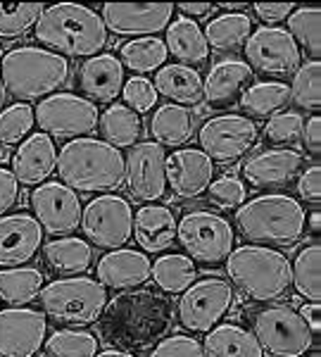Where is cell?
Segmentation results:
<instances>
[{
  "mask_svg": "<svg viewBox=\"0 0 321 357\" xmlns=\"http://www.w3.org/2000/svg\"><path fill=\"white\" fill-rule=\"evenodd\" d=\"M48 338V319L38 310H0V357H36Z\"/></svg>",
  "mask_w": 321,
  "mask_h": 357,
  "instance_id": "17",
  "label": "cell"
},
{
  "mask_svg": "<svg viewBox=\"0 0 321 357\" xmlns=\"http://www.w3.org/2000/svg\"><path fill=\"white\" fill-rule=\"evenodd\" d=\"M164 45H167V55L176 57L179 65H205L210 60V45L205 41L203 26L188 17H176L167 26Z\"/></svg>",
  "mask_w": 321,
  "mask_h": 357,
  "instance_id": "28",
  "label": "cell"
},
{
  "mask_svg": "<svg viewBox=\"0 0 321 357\" xmlns=\"http://www.w3.org/2000/svg\"><path fill=\"white\" fill-rule=\"evenodd\" d=\"M252 74L255 72L243 60H236V57L219 60L217 65L210 67L208 77L203 82V100L208 102V107H214V110L231 107L250 86Z\"/></svg>",
  "mask_w": 321,
  "mask_h": 357,
  "instance_id": "21",
  "label": "cell"
},
{
  "mask_svg": "<svg viewBox=\"0 0 321 357\" xmlns=\"http://www.w3.org/2000/svg\"><path fill=\"white\" fill-rule=\"evenodd\" d=\"M33 38L55 55L95 57L107 45V29L95 10L77 3L45 8L33 26Z\"/></svg>",
  "mask_w": 321,
  "mask_h": 357,
  "instance_id": "2",
  "label": "cell"
},
{
  "mask_svg": "<svg viewBox=\"0 0 321 357\" xmlns=\"http://www.w3.org/2000/svg\"><path fill=\"white\" fill-rule=\"evenodd\" d=\"M193 114L181 105H159L150 117V134L162 148H181L193 138Z\"/></svg>",
  "mask_w": 321,
  "mask_h": 357,
  "instance_id": "31",
  "label": "cell"
},
{
  "mask_svg": "<svg viewBox=\"0 0 321 357\" xmlns=\"http://www.w3.org/2000/svg\"><path fill=\"white\" fill-rule=\"evenodd\" d=\"M305 222H309V231H312L314 236H319V224H321V215H319V210H312V212H309V215L305 217Z\"/></svg>",
  "mask_w": 321,
  "mask_h": 357,
  "instance_id": "54",
  "label": "cell"
},
{
  "mask_svg": "<svg viewBox=\"0 0 321 357\" xmlns=\"http://www.w3.org/2000/svg\"><path fill=\"white\" fill-rule=\"evenodd\" d=\"M174 17V5L155 3V5H136V3H107L100 10V20L107 31L117 36H139L148 38L159 31H167Z\"/></svg>",
  "mask_w": 321,
  "mask_h": 357,
  "instance_id": "18",
  "label": "cell"
},
{
  "mask_svg": "<svg viewBox=\"0 0 321 357\" xmlns=\"http://www.w3.org/2000/svg\"><path fill=\"white\" fill-rule=\"evenodd\" d=\"M164 162H167V153L159 143L141 141L131 148L124 160V181L131 198L143 205L164 198V193H167Z\"/></svg>",
  "mask_w": 321,
  "mask_h": 357,
  "instance_id": "15",
  "label": "cell"
},
{
  "mask_svg": "<svg viewBox=\"0 0 321 357\" xmlns=\"http://www.w3.org/2000/svg\"><path fill=\"white\" fill-rule=\"evenodd\" d=\"M55 172L72 191L110 193L124 183V155L100 138H74L57 151Z\"/></svg>",
  "mask_w": 321,
  "mask_h": 357,
  "instance_id": "3",
  "label": "cell"
},
{
  "mask_svg": "<svg viewBox=\"0 0 321 357\" xmlns=\"http://www.w3.org/2000/svg\"><path fill=\"white\" fill-rule=\"evenodd\" d=\"M155 91L157 96H164L174 105L188 107L203 102V77L198 69L186 65H164L155 74Z\"/></svg>",
  "mask_w": 321,
  "mask_h": 357,
  "instance_id": "27",
  "label": "cell"
},
{
  "mask_svg": "<svg viewBox=\"0 0 321 357\" xmlns=\"http://www.w3.org/2000/svg\"><path fill=\"white\" fill-rule=\"evenodd\" d=\"M290 102V89L283 82H260L252 84L240 96V107L250 117H274L285 110Z\"/></svg>",
  "mask_w": 321,
  "mask_h": 357,
  "instance_id": "36",
  "label": "cell"
},
{
  "mask_svg": "<svg viewBox=\"0 0 321 357\" xmlns=\"http://www.w3.org/2000/svg\"><path fill=\"white\" fill-rule=\"evenodd\" d=\"M205 357H265L250 329L238 324H217L203 341Z\"/></svg>",
  "mask_w": 321,
  "mask_h": 357,
  "instance_id": "30",
  "label": "cell"
},
{
  "mask_svg": "<svg viewBox=\"0 0 321 357\" xmlns=\"http://www.w3.org/2000/svg\"><path fill=\"white\" fill-rule=\"evenodd\" d=\"M302 169V155L293 148H274L252 155L243 165V178L255 188L288 186Z\"/></svg>",
  "mask_w": 321,
  "mask_h": 357,
  "instance_id": "25",
  "label": "cell"
},
{
  "mask_svg": "<svg viewBox=\"0 0 321 357\" xmlns=\"http://www.w3.org/2000/svg\"><path fill=\"white\" fill-rule=\"evenodd\" d=\"M19 200V183L15 174L5 167H0V217H5Z\"/></svg>",
  "mask_w": 321,
  "mask_h": 357,
  "instance_id": "49",
  "label": "cell"
},
{
  "mask_svg": "<svg viewBox=\"0 0 321 357\" xmlns=\"http://www.w3.org/2000/svg\"><path fill=\"white\" fill-rule=\"evenodd\" d=\"M134 238L143 252H164L176 241V217L164 205H143L134 215Z\"/></svg>",
  "mask_w": 321,
  "mask_h": 357,
  "instance_id": "26",
  "label": "cell"
},
{
  "mask_svg": "<svg viewBox=\"0 0 321 357\" xmlns=\"http://www.w3.org/2000/svg\"><path fill=\"white\" fill-rule=\"evenodd\" d=\"M167 188L179 200L200 198L214 178V162L200 148H183L167 155L164 162Z\"/></svg>",
  "mask_w": 321,
  "mask_h": 357,
  "instance_id": "19",
  "label": "cell"
},
{
  "mask_svg": "<svg viewBox=\"0 0 321 357\" xmlns=\"http://www.w3.org/2000/svg\"><path fill=\"white\" fill-rule=\"evenodd\" d=\"M29 205L33 210V220L48 234L70 236L81 227V200L77 191L62 181H45L29 195Z\"/></svg>",
  "mask_w": 321,
  "mask_h": 357,
  "instance_id": "16",
  "label": "cell"
},
{
  "mask_svg": "<svg viewBox=\"0 0 321 357\" xmlns=\"http://www.w3.org/2000/svg\"><path fill=\"white\" fill-rule=\"evenodd\" d=\"M150 279L164 296H181L183 291H188L196 284L198 267L191 257L169 252V255H162L152 262Z\"/></svg>",
  "mask_w": 321,
  "mask_h": 357,
  "instance_id": "32",
  "label": "cell"
},
{
  "mask_svg": "<svg viewBox=\"0 0 321 357\" xmlns=\"http://www.w3.org/2000/svg\"><path fill=\"white\" fill-rule=\"evenodd\" d=\"M245 57L252 72L269 74V77H288L300 67L302 53L285 29L260 26L245 41Z\"/></svg>",
  "mask_w": 321,
  "mask_h": 357,
  "instance_id": "14",
  "label": "cell"
},
{
  "mask_svg": "<svg viewBox=\"0 0 321 357\" xmlns=\"http://www.w3.org/2000/svg\"><path fill=\"white\" fill-rule=\"evenodd\" d=\"M198 138L200 151L208 155L212 162L231 165L255 148L260 129L250 117H243V114H219L200 126Z\"/></svg>",
  "mask_w": 321,
  "mask_h": 357,
  "instance_id": "13",
  "label": "cell"
},
{
  "mask_svg": "<svg viewBox=\"0 0 321 357\" xmlns=\"http://www.w3.org/2000/svg\"><path fill=\"white\" fill-rule=\"evenodd\" d=\"M152 262L143 250H131V248H117L100 257L95 264L98 281L105 289L126 291L136 289L141 284L150 281Z\"/></svg>",
  "mask_w": 321,
  "mask_h": 357,
  "instance_id": "22",
  "label": "cell"
},
{
  "mask_svg": "<svg viewBox=\"0 0 321 357\" xmlns=\"http://www.w3.org/2000/svg\"><path fill=\"white\" fill-rule=\"evenodd\" d=\"M205 41L217 53H231L243 48L252 33V17L245 13H224L205 26Z\"/></svg>",
  "mask_w": 321,
  "mask_h": 357,
  "instance_id": "33",
  "label": "cell"
},
{
  "mask_svg": "<svg viewBox=\"0 0 321 357\" xmlns=\"http://www.w3.org/2000/svg\"><path fill=\"white\" fill-rule=\"evenodd\" d=\"M33 124V110L26 102H15V105L0 110V143L5 146H15V143L24 141L31 134Z\"/></svg>",
  "mask_w": 321,
  "mask_h": 357,
  "instance_id": "43",
  "label": "cell"
},
{
  "mask_svg": "<svg viewBox=\"0 0 321 357\" xmlns=\"http://www.w3.org/2000/svg\"><path fill=\"white\" fill-rule=\"evenodd\" d=\"M48 357H95L98 338L84 329H57L43 343Z\"/></svg>",
  "mask_w": 321,
  "mask_h": 357,
  "instance_id": "39",
  "label": "cell"
},
{
  "mask_svg": "<svg viewBox=\"0 0 321 357\" xmlns=\"http://www.w3.org/2000/svg\"><path fill=\"white\" fill-rule=\"evenodd\" d=\"M126 84L124 65L117 55H95L84 60L79 67V91L86 93V100L95 102H112L122 96Z\"/></svg>",
  "mask_w": 321,
  "mask_h": 357,
  "instance_id": "23",
  "label": "cell"
},
{
  "mask_svg": "<svg viewBox=\"0 0 321 357\" xmlns=\"http://www.w3.org/2000/svg\"><path fill=\"white\" fill-rule=\"evenodd\" d=\"M176 238L186 250V257H191L193 262L208 264V267L226 262L233 243H236L231 224L221 215L208 210L186 212L176 222Z\"/></svg>",
  "mask_w": 321,
  "mask_h": 357,
  "instance_id": "8",
  "label": "cell"
},
{
  "mask_svg": "<svg viewBox=\"0 0 321 357\" xmlns=\"http://www.w3.org/2000/svg\"><path fill=\"white\" fill-rule=\"evenodd\" d=\"M98 107L74 93H53L43 98L33 110V119L50 138H84L98 126Z\"/></svg>",
  "mask_w": 321,
  "mask_h": 357,
  "instance_id": "12",
  "label": "cell"
},
{
  "mask_svg": "<svg viewBox=\"0 0 321 357\" xmlns=\"http://www.w3.org/2000/svg\"><path fill=\"white\" fill-rule=\"evenodd\" d=\"M95 357H136L134 353H124V350H105V353H98Z\"/></svg>",
  "mask_w": 321,
  "mask_h": 357,
  "instance_id": "55",
  "label": "cell"
},
{
  "mask_svg": "<svg viewBox=\"0 0 321 357\" xmlns=\"http://www.w3.org/2000/svg\"><path fill=\"white\" fill-rule=\"evenodd\" d=\"M205 193H208L210 203L221 207V210H238L245 203V198H248L245 183L233 174H224L219 178H214Z\"/></svg>",
  "mask_w": 321,
  "mask_h": 357,
  "instance_id": "45",
  "label": "cell"
},
{
  "mask_svg": "<svg viewBox=\"0 0 321 357\" xmlns=\"http://www.w3.org/2000/svg\"><path fill=\"white\" fill-rule=\"evenodd\" d=\"M179 10H181V15H183V17H188V20H193V17L210 15L212 10H214V5H210V3H198V5H193V3H183V5H179Z\"/></svg>",
  "mask_w": 321,
  "mask_h": 357,
  "instance_id": "53",
  "label": "cell"
},
{
  "mask_svg": "<svg viewBox=\"0 0 321 357\" xmlns=\"http://www.w3.org/2000/svg\"><path fill=\"white\" fill-rule=\"evenodd\" d=\"M79 229H84L88 243L117 250L134 238V207L122 195H98L84 207Z\"/></svg>",
  "mask_w": 321,
  "mask_h": 357,
  "instance_id": "11",
  "label": "cell"
},
{
  "mask_svg": "<svg viewBox=\"0 0 321 357\" xmlns=\"http://www.w3.org/2000/svg\"><path fill=\"white\" fill-rule=\"evenodd\" d=\"M41 3H22V5H3L0 3V38H22L36 26L38 17L43 13Z\"/></svg>",
  "mask_w": 321,
  "mask_h": 357,
  "instance_id": "42",
  "label": "cell"
},
{
  "mask_svg": "<svg viewBox=\"0 0 321 357\" xmlns=\"http://www.w3.org/2000/svg\"><path fill=\"white\" fill-rule=\"evenodd\" d=\"M255 15L267 24H279V22L288 20V15L295 10L293 3H255L252 5Z\"/></svg>",
  "mask_w": 321,
  "mask_h": 357,
  "instance_id": "50",
  "label": "cell"
},
{
  "mask_svg": "<svg viewBox=\"0 0 321 357\" xmlns=\"http://www.w3.org/2000/svg\"><path fill=\"white\" fill-rule=\"evenodd\" d=\"M102 141L110 143L112 148H134L143 136L141 114L129 110L126 105H110L98 117Z\"/></svg>",
  "mask_w": 321,
  "mask_h": 357,
  "instance_id": "34",
  "label": "cell"
},
{
  "mask_svg": "<svg viewBox=\"0 0 321 357\" xmlns=\"http://www.w3.org/2000/svg\"><path fill=\"white\" fill-rule=\"evenodd\" d=\"M290 89V100L302 110H319L321 105V62L309 60L297 67Z\"/></svg>",
  "mask_w": 321,
  "mask_h": 357,
  "instance_id": "40",
  "label": "cell"
},
{
  "mask_svg": "<svg viewBox=\"0 0 321 357\" xmlns=\"http://www.w3.org/2000/svg\"><path fill=\"white\" fill-rule=\"evenodd\" d=\"M122 96H124V105L129 107V110H134L136 114L150 112L152 107L157 105V98H159L152 82L146 77H131L129 82L124 84Z\"/></svg>",
  "mask_w": 321,
  "mask_h": 357,
  "instance_id": "46",
  "label": "cell"
},
{
  "mask_svg": "<svg viewBox=\"0 0 321 357\" xmlns=\"http://www.w3.org/2000/svg\"><path fill=\"white\" fill-rule=\"evenodd\" d=\"M226 274L252 303H276L290 291V262L267 245H240L226 257Z\"/></svg>",
  "mask_w": 321,
  "mask_h": 357,
  "instance_id": "5",
  "label": "cell"
},
{
  "mask_svg": "<svg viewBox=\"0 0 321 357\" xmlns=\"http://www.w3.org/2000/svg\"><path fill=\"white\" fill-rule=\"evenodd\" d=\"M302 141H305V148L309 155L319 158V148H321V119L319 114H312L307 119L305 126H302Z\"/></svg>",
  "mask_w": 321,
  "mask_h": 357,
  "instance_id": "51",
  "label": "cell"
},
{
  "mask_svg": "<svg viewBox=\"0 0 321 357\" xmlns=\"http://www.w3.org/2000/svg\"><path fill=\"white\" fill-rule=\"evenodd\" d=\"M319 262H321V245L307 243L295 255L290 264V286H295L297 296L309 303L321 301V279H319Z\"/></svg>",
  "mask_w": 321,
  "mask_h": 357,
  "instance_id": "37",
  "label": "cell"
},
{
  "mask_svg": "<svg viewBox=\"0 0 321 357\" xmlns=\"http://www.w3.org/2000/svg\"><path fill=\"white\" fill-rule=\"evenodd\" d=\"M302 126H305V119L300 112H279L269 117L262 134L272 146H293L302 138Z\"/></svg>",
  "mask_w": 321,
  "mask_h": 357,
  "instance_id": "44",
  "label": "cell"
},
{
  "mask_svg": "<svg viewBox=\"0 0 321 357\" xmlns=\"http://www.w3.org/2000/svg\"><path fill=\"white\" fill-rule=\"evenodd\" d=\"M305 207L285 193L257 195L236 210V229L257 245H295L305 236Z\"/></svg>",
  "mask_w": 321,
  "mask_h": 357,
  "instance_id": "4",
  "label": "cell"
},
{
  "mask_svg": "<svg viewBox=\"0 0 321 357\" xmlns=\"http://www.w3.org/2000/svg\"><path fill=\"white\" fill-rule=\"evenodd\" d=\"M43 229L26 212L0 217V267H22L38 255Z\"/></svg>",
  "mask_w": 321,
  "mask_h": 357,
  "instance_id": "20",
  "label": "cell"
},
{
  "mask_svg": "<svg viewBox=\"0 0 321 357\" xmlns=\"http://www.w3.org/2000/svg\"><path fill=\"white\" fill-rule=\"evenodd\" d=\"M43 262L50 272L62 276L84 274L93 264V248L77 236H62L43 245Z\"/></svg>",
  "mask_w": 321,
  "mask_h": 357,
  "instance_id": "29",
  "label": "cell"
},
{
  "mask_svg": "<svg viewBox=\"0 0 321 357\" xmlns=\"http://www.w3.org/2000/svg\"><path fill=\"white\" fill-rule=\"evenodd\" d=\"M43 274L33 267H8L0 269V303L10 307L31 303L43 291Z\"/></svg>",
  "mask_w": 321,
  "mask_h": 357,
  "instance_id": "35",
  "label": "cell"
},
{
  "mask_svg": "<svg viewBox=\"0 0 321 357\" xmlns=\"http://www.w3.org/2000/svg\"><path fill=\"white\" fill-rule=\"evenodd\" d=\"M119 62L141 74L148 72H157L159 67H164V60H167V45H164L162 38L157 36H148V38H134V41H126L122 48H119Z\"/></svg>",
  "mask_w": 321,
  "mask_h": 357,
  "instance_id": "38",
  "label": "cell"
},
{
  "mask_svg": "<svg viewBox=\"0 0 321 357\" xmlns=\"http://www.w3.org/2000/svg\"><path fill=\"white\" fill-rule=\"evenodd\" d=\"M95 324L98 336L114 350L139 353L169 336L174 329V305L159 291H124L107 301Z\"/></svg>",
  "mask_w": 321,
  "mask_h": 357,
  "instance_id": "1",
  "label": "cell"
},
{
  "mask_svg": "<svg viewBox=\"0 0 321 357\" xmlns=\"http://www.w3.org/2000/svg\"><path fill=\"white\" fill-rule=\"evenodd\" d=\"M321 13L319 8H295L288 15V33L295 43H300L314 60H319L321 53V31H319ZM297 45V48H300Z\"/></svg>",
  "mask_w": 321,
  "mask_h": 357,
  "instance_id": "41",
  "label": "cell"
},
{
  "mask_svg": "<svg viewBox=\"0 0 321 357\" xmlns=\"http://www.w3.org/2000/svg\"><path fill=\"white\" fill-rule=\"evenodd\" d=\"M297 314L302 317V321L307 324V329L319 336V329H321V326H319V314H321L319 303H307V305H302V307L297 310Z\"/></svg>",
  "mask_w": 321,
  "mask_h": 357,
  "instance_id": "52",
  "label": "cell"
},
{
  "mask_svg": "<svg viewBox=\"0 0 321 357\" xmlns=\"http://www.w3.org/2000/svg\"><path fill=\"white\" fill-rule=\"evenodd\" d=\"M0 79L13 98L41 100L70 82V62L36 45H19L0 57Z\"/></svg>",
  "mask_w": 321,
  "mask_h": 357,
  "instance_id": "6",
  "label": "cell"
},
{
  "mask_svg": "<svg viewBox=\"0 0 321 357\" xmlns=\"http://www.w3.org/2000/svg\"><path fill=\"white\" fill-rule=\"evenodd\" d=\"M107 305V289L91 276H67L43 286V314L65 326H91Z\"/></svg>",
  "mask_w": 321,
  "mask_h": 357,
  "instance_id": "7",
  "label": "cell"
},
{
  "mask_svg": "<svg viewBox=\"0 0 321 357\" xmlns=\"http://www.w3.org/2000/svg\"><path fill=\"white\" fill-rule=\"evenodd\" d=\"M148 357H205L203 343L196 341L193 336H167L162 338Z\"/></svg>",
  "mask_w": 321,
  "mask_h": 357,
  "instance_id": "47",
  "label": "cell"
},
{
  "mask_svg": "<svg viewBox=\"0 0 321 357\" xmlns=\"http://www.w3.org/2000/svg\"><path fill=\"white\" fill-rule=\"evenodd\" d=\"M57 165V148L53 138L43 131L31 134L29 138L19 143V148L13 155V174L17 183H24V186H41L45 178L55 172Z\"/></svg>",
  "mask_w": 321,
  "mask_h": 357,
  "instance_id": "24",
  "label": "cell"
},
{
  "mask_svg": "<svg viewBox=\"0 0 321 357\" xmlns=\"http://www.w3.org/2000/svg\"><path fill=\"white\" fill-rule=\"evenodd\" d=\"M252 336L274 357H305L314 345V333L290 305H267L252 314Z\"/></svg>",
  "mask_w": 321,
  "mask_h": 357,
  "instance_id": "9",
  "label": "cell"
},
{
  "mask_svg": "<svg viewBox=\"0 0 321 357\" xmlns=\"http://www.w3.org/2000/svg\"><path fill=\"white\" fill-rule=\"evenodd\" d=\"M5 98H8V91H5V86H3V79H0V110H3V105H5Z\"/></svg>",
  "mask_w": 321,
  "mask_h": 357,
  "instance_id": "56",
  "label": "cell"
},
{
  "mask_svg": "<svg viewBox=\"0 0 321 357\" xmlns=\"http://www.w3.org/2000/svg\"><path fill=\"white\" fill-rule=\"evenodd\" d=\"M297 195H300L305 203L309 205H319L321 200V167L312 165L297 178Z\"/></svg>",
  "mask_w": 321,
  "mask_h": 357,
  "instance_id": "48",
  "label": "cell"
},
{
  "mask_svg": "<svg viewBox=\"0 0 321 357\" xmlns=\"http://www.w3.org/2000/svg\"><path fill=\"white\" fill-rule=\"evenodd\" d=\"M231 284L219 276H208V279L196 281L191 289L181 293V301L176 303V317L186 331L208 333L231 312Z\"/></svg>",
  "mask_w": 321,
  "mask_h": 357,
  "instance_id": "10",
  "label": "cell"
}]
</instances>
